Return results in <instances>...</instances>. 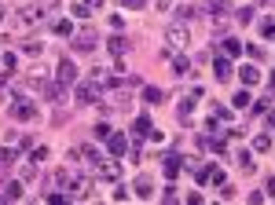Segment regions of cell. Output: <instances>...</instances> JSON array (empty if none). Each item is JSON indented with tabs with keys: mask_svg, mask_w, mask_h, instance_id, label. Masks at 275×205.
Instances as JSON below:
<instances>
[{
	"mask_svg": "<svg viewBox=\"0 0 275 205\" xmlns=\"http://www.w3.org/2000/svg\"><path fill=\"white\" fill-rule=\"evenodd\" d=\"M37 114H41V106H37L33 99L15 96V103H11V117H15V121H33Z\"/></svg>",
	"mask_w": 275,
	"mask_h": 205,
	"instance_id": "6da1fadb",
	"label": "cell"
},
{
	"mask_svg": "<svg viewBox=\"0 0 275 205\" xmlns=\"http://www.w3.org/2000/svg\"><path fill=\"white\" fill-rule=\"evenodd\" d=\"M41 15H44L41 4H26V8L19 11V19H15L11 26H15V29H29V26H37V22H41Z\"/></svg>",
	"mask_w": 275,
	"mask_h": 205,
	"instance_id": "7a4b0ae2",
	"label": "cell"
},
{
	"mask_svg": "<svg viewBox=\"0 0 275 205\" xmlns=\"http://www.w3.org/2000/svg\"><path fill=\"white\" fill-rule=\"evenodd\" d=\"M96 172H99V180H106V183H117L121 180V165L117 161H99Z\"/></svg>",
	"mask_w": 275,
	"mask_h": 205,
	"instance_id": "3957f363",
	"label": "cell"
},
{
	"mask_svg": "<svg viewBox=\"0 0 275 205\" xmlns=\"http://www.w3.org/2000/svg\"><path fill=\"white\" fill-rule=\"evenodd\" d=\"M194 180H198V183H224V172H220L217 165H209V169H198Z\"/></svg>",
	"mask_w": 275,
	"mask_h": 205,
	"instance_id": "277c9868",
	"label": "cell"
},
{
	"mask_svg": "<svg viewBox=\"0 0 275 205\" xmlns=\"http://www.w3.org/2000/svg\"><path fill=\"white\" fill-rule=\"evenodd\" d=\"M73 81H77V66L70 59H63L59 62V85H73Z\"/></svg>",
	"mask_w": 275,
	"mask_h": 205,
	"instance_id": "5b68a950",
	"label": "cell"
},
{
	"mask_svg": "<svg viewBox=\"0 0 275 205\" xmlns=\"http://www.w3.org/2000/svg\"><path fill=\"white\" fill-rule=\"evenodd\" d=\"M165 40H169V48H187V29H183V26H173L169 33H165Z\"/></svg>",
	"mask_w": 275,
	"mask_h": 205,
	"instance_id": "8992f818",
	"label": "cell"
},
{
	"mask_svg": "<svg viewBox=\"0 0 275 205\" xmlns=\"http://www.w3.org/2000/svg\"><path fill=\"white\" fill-rule=\"evenodd\" d=\"M180 169H183V157H176V154H165V157H162V172H165L169 180L176 176Z\"/></svg>",
	"mask_w": 275,
	"mask_h": 205,
	"instance_id": "52a82bcc",
	"label": "cell"
},
{
	"mask_svg": "<svg viewBox=\"0 0 275 205\" xmlns=\"http://www.w3.org/2000/svg\"><path fill=\"white\" fill-rule=\"evenodd\" d=\"M73 48H77V52H92V48H96V33H92V29L77 33V37H73Z\"/></svg>",
	"mask_w": 275,
	"mask_h": 205,
	"instance_id": "ba28073f",
	"label": "cell"
},
{
	"mask_svg": "<svg viewBox=\"0 0 275 205\" xmlns=\"http://www.w3.org/2000/svg\"><path fill=\"white\" fill-rule=\"evenodd\" d=\"M106 147H110V154H125V150H129V136H121V132H110V139H106Z\"/></svg>",
	"mask_w": 275,
	"mask_h": 205,
	"instance_id": "9c48e42d",
	"label": "cell"
},
{
	"mask_svg": "<svg viewBox=\"0 0 275 205\" xmlns=\"http://www.w3.org/2000/svg\"><path fill=\"white\" fill-rule=\"evenodd\" d=\"M213 73H217V81H227V77H231V66H227V55L213 59Z\"/></svg>",
	"mask_w": 275,
	"mask_h": 205,
	"instance_id": "30bf717a",
	"label": "cell"
},
{
	"mask_svg": "<svg viewBox=\"0 0 275 205\" xmlns=\"http://www.w3.org/2000/svg\"><path fill=\"white\" fill-rule=\"evenodd\" d=\"M96 92H99L96 81H92V85H77V99L81 103H96Z\"/></svg>",
	"mask_w": 275,
	"mask_h": 205,
	"instance_id": "8fae6325",
	"label": "cell"
},
{
	"mask_svg": "<svg viewBox=\"0 0 275 205\" xmlns=\"http://www.w3.org/2000/svg\"><path fill=\"white\" fill-rule=\"evenodd\" d=\"M239 77H242V85L250 88V85L261 81V70H257V66H242V70H239Z\"/></svg>",
	"mask_w": 275,
	"mask_h": 205,
	"instance_id": "7c38bea8",
	"label": "cell"
},
{
	"mask_svg": "<svg viewBox=\"0 0 275 205\" xmlns=\"http://www.w3.org/2000/svg\"><path fill=\"white\" fill-rule=\"evenodd\" d=\"M136 194H140V198H154V183H150V176L136 180Z\"/></svg>",
	"mask_w": 275,
	"mask_h": 205,
	"instance_id": "4fadbf2b",
	"label": "cell"
},
{
	"mask_svg": "<svg viewBox=\"0 0 275 205\" xmlns=\"http://www.w3.org/2000/svg\"><path fill=\"white\" fill-rule=\"evenodd\" d=\"M143 99H147L150 106H158V103L165 99V92H162V88H154V85H143Z\"/></svg>",
	"mask_w": 275,
	"mask_h": 205,
	"instance_id": "5bb4252c",
	"label": "cell"
},
{
	"mask_svg": "<svg viewBox=\"0 0 275 205\" xmlns=\"http://www.w3.org/2000/svg\"><path fill=\"white\" fill-rule=\"evenodd\" d=\"M106 48H110V52H114V55L121 59V55L129 52V40H125V37H110V40H106Z\"/></svg>",
	"mask_w": 275,
	"mask_h": 205,
	"instance_id": "9a60e30c",
	"label": "cell"
},
{
	"mask_svg": "<svg viewBox=\"0 0 275 205\" xmlns=\"http://www.w3.org/2000/svg\"><path fill=\"white\" fill-rule=\"evenodd\" d=\"M173 70H176V77H187V73H191V59L173 55Z\"/></svg>",
	"mask_w": 275,
	"mask_h": 205,
	"instance_id": "2e32d148",
	"label": "cell"
},
{
	"mask_svg": "<svg viewBox=\"0 0 275 205\" xmlns=\"http://www.w3.org/2000/svg\"><path fill=\"white\" fill-rule=\"evenodd\" d=\"M55 183L63 187V191H66V187H77V180L70 176V169H59V172H55Z\"/></svg>",
	"mask_w": 275,
	"mask_h": 205,
	"instance_id": "e0dca14e",
	"label": "cell"
},
{
	"mask_svg": "<svg viewBox=\"0 0 275 205\" xmlns=\"http://www.w3.org/2000/svg\"><path fill=\"white\" fill-rule=\"evenodd\" d=\"M224 55H227V59H235V55H242V44H239L235 37H224Z\"/></svg>",
	"mask_w": 275,
	"mask_h": 205,
	"instance_id": "ac0fdd59",
	"label": "cell"
},
{
	"mask_svg": "<svg viewBox=\"0 0 275 205\" xmlns=\"http://www.w3.org/2000/svg\"><path fill=\"white\" fill-rule=\"evenodd\" d=\"M239 169L246 172V176H250V172H257V161L250 157V150H242V154H239Z\"/></svg>",
	"mask_w": 275,
	"mask_h": 205,
	"instance_id": "d6986e66",
	"label": "cell"
},
{
	"mask_svg": "<svg viewBox=\"0 0 275 205\" xmlns=\"http://www.w3.org/2000/svg\"><path fill=\"white\" fill-rule=\"evenodd\" d=\"M132 136H150V117H136L132 121Z\"/></svg>",
	"mask_w": 275,
	"mask_h": 205,
	"instance_id": "ffe728a7",
	"label": "cell"
},
{
	"mask_svg": "<svg viewBox=\"0 0 275 205\" xmlns=\"http://www.w3.org/2000/svg\"><path fill=\"white\" fill-rule=\"evenodd\" d=\"M261 37H264V40L275 37V19H264V22H261Z\"/></svg>",
	"mask_w": 275,
	"mask_h": 205,
	"instance_id": "44dd1931",
	"label": "cell"
},
{
	"mask_svg": "<svg viewBox=\"0 0 275 205\" xmlns=\"http://www.w3.org/2000/svg\"><path fill=\"white\" fill-rule=\"evenodd\" d=\"M231 103H235L239 110H246V106H250L253 99H250V92H235V99H231Z\"/></svg>",
	"mask_w": 275,
	"mask_h": 205,
	"instance_id": "7402d4cb",
	"label": "cell"
},
{
	"mask_svg": "<svg viewBox=\"0 0 275 205\" xmlns=\"http://www.w3.org/2000/svg\"><path fill=\"white\" fill-rule=\"evenodd\" d=\"M217 121H231V114H227L224 106H213V125H217Z\"/></svg>",
	"mask_w": 275,
	"mask_h": 205,
	"instance_id": "603a6c76",
	"label": "cell"
},
{
	"mask_svg": "<svg viewBox=\"0 0 275 205\" xmlns=\"http://www.w3.org/2000/svg\"><path fill=\"white\" fill-rule=\"evenodd\" d=\"M235 19H239V22H253V8H242V11H235Z\"/></svg>",
	"mask_w": 275,
	"mask_h": 205,
	"instance_id": "cb8c5ba5",
	"label": "cell"
},
{
	"mask_svg": "<svg viewBox=\"0 0 275 205\" xmlns=\"http://www.w3.org/2000/svg\"><path fill=\"white\" fill-rule=\"evenodd\" d=\"M55 33H59V37H70L73 26H70V22H55Z\"/></svg>",
	"mask_w": 275,
	"mask_h": 205,
	"instance_id": "d4e9b609",
	"label": "cell"
},
{
	"mask_svg": "<svg viewBox=\"0 0 275 205\" xmlns=\"http://www.w3.org/2000/svg\"><path fill=\"white\" fill-rule=\"evenodd\" d=\"M70 11H73V15H77V19H88V4H85V0H81V4H73Z\"/></svg>",
	"mask_w": 275,
	"mask_h": 205,
	"instance_id": "484cf974",
	"label": "cell"
},
{
	"mask_svg": "<svg viewBox=\"0 0 275 205\" xmlns=\"http://www.w3.org/2000/svg\"><path fill=\"white\" fill-rule=\"evenodd\" d=\"M253 147H257V150H268V147H271V139H268V136H257V139H253Z\"/></svg>",
	"mask_w": 275,
	"mask_h": 205,
	"instance_id": "4316f807",
	"label": "cell"
},
{
	"mask_svg": "<svg viewBox=\"0 0 275 205\" xmlns=\"http://www.w3.org/2000/svg\"><path fill=\"white\" fill-rule=\"evenodd\" d=\"M33 176H37V165H33V161L22 165V180H33Z\"/></svg>",
	"mask_w": 275,
	"mask_h": 205,
	"instance_id": "83f0119b",
	"label": "cell"
},
{
	"mask_svg": "<svg viewBox=\"0 0 275 205\" xmlns=\"http://www.w3.org/2000/svg\"><path fill=\"white\" fill-rule=\"evenodd\" d=\"M96 139H110V125H96Z\"/></svg>",
	"mask_w": 275,
	"mask_h": 205,
	"instance_id": "f1b7e54d",
	"label": "cell"
},
{
	"mask_svg": "<svg viewBox=\"0 0 275 205\" xmlns=\"http://www.w3.org/2000/svg\"><path fill=\"white\" fill-rule=\"evenodd\" d=\"M44 157H48V147H33V157H29V161H44Z\"/></svg>",
	"mask_w": 275,
	"mask_h": 205,
	"instance_id": "f546056e",
	"label": "cell"
},
{
	"mask_svg": "<svg viewBox=\"0 0 275 205\" xmlns=\"http://www.w3.org/2000/svg\"><path fill=\"white\" fill-rule=\"evenodd\" d=\"M26 55H41V44L37 40H26Z\"/></svg>",
	"mask_w": 275,
	"mask_h": 205,
	"instance_id": "4dcf8cb0",
	"label": "cell"
},
{
	"mask_svg": "<svg viewBox=\"0 0 275 205\" xmlns=\"http://www.w3.org/2000/svg\"><path fill=\"white\" fill-rule=\"evenodd\" d=\"M8 198H11V201H15V198H22V187H19V183H11V187H8Z\"/></svg>",
	"mask_w": 275,
	"mask_h": 205,
	"instance_id": "1f68e13d",
	"label": "cell"
},
{
	"mask_svg": "<svg viewBox=\"0 0 275 205\" xmlns=\"http://www.w3.org/2000/svg\"><path fill=\"white\" fill-rule=\"evenodd\" d=\"M4 66H8V70H11V73H15V66H19V59H15V55H11V52H8V55H4Z\"/></svg>",
	"mask_w": 275,
	"mask_h": 205,
	"instance_id": "d6a6232c",
	"label": "cell"
},
{
	"mask_svg": "<svg viewBox=\"0 0 275 205\" xmlns=\"http://www.w3.org/2000/svg\"><path fill=\"white\" fill-rule=\"evenodd\" d=\"M121 8H132L136 11V8H143V0H121Z\"/></svg>",
	"mask_w": 275,
	"mask_h": 205,
	"instance_id": "836d02e7",
	"label": "cell"
},
{
	"mask_svg": "<svg viewBox=\"0 0 275 205\" xmlns=\"http://www.w3.org/2000/svg\"><path fill=\"white\" fill-rule=\"evenodd\" d=\"M209 8H213V11H224V8H227V0H209Z\"/></svg>",
	"mask_w": 275,
	"mask_h": 205,
	"instance_id": "e575fe53",
	"label": "cell"
},
{
	"mask_svg": "<svg viewBox=\"0 0 275 205\" xmlns=\"http://www.w3.org/2000/svg\"><path fill=\"white\" fill-rule=\"evenodd\" d=\"M268 194H271V198H275V176H271V180H268Z\"/></svg>",
	"mask_w": 275,
	"mask_h": 205,
	"instance_id": "d590c367",
	"label": "cell"
},
{
	"mask_svg": "<svg viewBox=\"0 0 275 205\" xmlns=\"http://www.w3.org/2000/svg\"><path fill=\"white\" fill-rule=\"evenodd\" d=\"M85 4H88V8H103V0H85Z\"/></svg>",
	"mask_w": 275,
	"mask_h": 205,
	"instance_id": "8d00e7d4",
	"label": "cell"
},
{
	"mask_svg": "<svg viewBox=\"0 0 275 205\" xmlns=\"http://www.w3.org/2000/svg\"><path fill=\"white\" fill-rule=\"evenodd\" d=\"M268 129H275V110H271V114H268Z\"/></svg>",
	"mask_w": 275,
	"mask_h": 205,
	"instance_id": "74e56055",
	"label": "cell"
},
{
	"mask_svg": "<svg viewBox=\"0 0 275 205\" xmlns=\"http://www.w3.org/2000/svg\"><path fill=\"white\" fill-rule=\"evenodd\" d=\"M268 88H271V92H275V73H271V77H268Z\"/></svg>",
	"mask_w": 275,
	"mask_h": 205,
	"instance_id": "f35d334b",
	"label": "cell"
},
{
	"mask_svg": "<svg viewBox=\"0 0 275 205\" xmlns=\"http://www.w3.org/2000/svg\"><path fill=\"white\" fill-rule=\"evenodd\" d=\"M0 22H4V8H0Z\"/></svg>",
	"mask_w": 275,
	"mask_h": 205,
	"instance_id": "ab89813d",
	"label": "cell"
}]
</instances>
